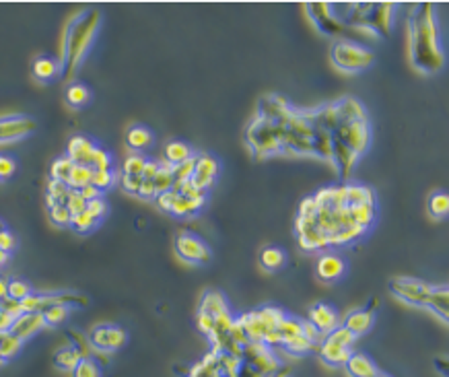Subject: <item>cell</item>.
Returning <instances> with one entry per match:
<instances>
[{
    "label": "cell",
    "instance_id": "1",
    "mask_svg": "<svg viewBox=\"0 0 449 377\" xmlns=\"http://www.w3.org/2000/svg\"><path fill=\"white\" fill-rule=\"evenodd\" d=\"M408 50L414 69L422 75H435L443 69L445 56L430 5H420L414 11L408 25Z\"/></svg>",
    "mask_w": 449,
    "mask_h": 377
},
{
    "label": "cell",
    "instance_id": "2",
    "mask_svg": "<svg viewBox=\"0 0 449 377\" xmlns=\"http://www.w3.org/2000/svg\"><path fill=\"white\" fill-rule=\"evenodd\" d=\"M101 15L97 9L81 11L66 27L64 40H62V56H60V73L66 81H71L77 73V69L83 64L89 48L93 46V40L99 29Z\"/></svg>",
    "mask_w": 449,
    "mask_h": 377
},
{
    "label": "cell",
    "instance_id": "3",
    "mask_svg": "<svg viewBox=\"0 0 449 377\" xmlns=\"http://www.w3.org/2000/svg\"><path fill=\"white\" fill-rule=\"evenodd\" d=\"M330 58L332 64L344 73H359L365 71L367 66L373 64L375 56L369 48L356 44V42H348V40H338L332 44L330 50Z\"/></svg>",
    "mask_w": 449,
    "mask_h": 377
},
{
    "label": "cell",
    "instance_id": "4",
    "mask_svg": "<svg viewBox=\"0 0 449 377\" xmlns=\"http://www.w3.org/2000/svg\"><path fill=\"white\" fill-rule=\"evenodd\" d=\"M389 291L391 295H396L398 299H402L408 305H416V307H424L428 295L433 293V284L412 278V276H396L389 280Z\"/></svg>",
    "mask_w": 449,
    "mask_h": 377
},
{
    "label": "cell",
    "instance_id": "5",
    "mask_svg": "<svg viewBox=\"0 0 449 377\" xmlns=\"http://www.w3.org/2000/svg\"><path fill=\"white\" fill-rule=\"evenodd\" d=\"M336 138L338 143H342L344 147H348L354 155H363L369 147V124L367 120H352V122H340L336 126Z\"/></svg>",
    "mask_w": 449,
    "mask_h": 377
},
{
    "label": "cell",
    "instance_id": "6",
    "mask_svg": "<svg viewBox=\"0 0 449 377\" xmlns=\"http://www.w3.org/2000/svg\"><path fill=\"white\" fill-rule=\"evenodd\" d=\"M126 330L116 324H97L89 332V344L101 352H116L126 344Z\"/></svg>",
    "mask_w": 449,
    "mask_h": 377
},
{
    "label": "cell",
    "instance_id": "7",
    "mask_svg": "<svg viewBox=\"0 0 449 377\" xmlns=\"http://www.w3.org/2000/svg\"><path fill=\"white\" fill-rule=\"evenodd\" d=\"M175 254L184 260V262H188V264H194V266H202V264H206L208 260H210V247L198 237V235H194V233H180L178 237H175Z\"/></svg>",
    "mask_w": 449,
    "mask_h": 377
},
{
    "label": "cell",
    "instance_id": "8",
    "mask_svg": "<svg viewBox=\"0 0 449 377\" xmlns=\"http://www.w3.org/2000/svg\"><path fill=\"white\" fill-rule=\"evenodd\" d=\"M36 130V122L27 116H5L0 118V145L23 141Z\"/></svg>",
    "mask_w": 449,
    "mask_h": 377
},
{
    "label": "cell",
    "instance_id": "9",
    "mask_svg": "<svg viewBox=\"0 0 449 377\" xmlns=\"http://www.w3.org/2000/svg\"><path fill=\"white\" fill-rule=\"evenodd\" d=\"M219 175V161L210 155H196V163H194V175H192V184L198 190L208 192Z\"/></svg>",
    "mask_w": 449,
    "mask_h": 377
},
{
    "label": "cell",
    "instance_id": "10",
    "mask_svg": "<svg viewBox=\"0 0 449 377\" xmlns=\"http://www.w3.org/2000/svg\"><path fill=\"white\" fill-rule=\"evenodd\" d=\"M315 272H317V278H319V280H324V282H336L338 278L344 276V272H346V262H344L342 256H338V254H334V252H328V254L319 256Z\"/></svg>",
    "mask_w": 449,
    "mask_h": 377
},
{
    "label": "cell",
    "instance_id": "11",
    "mask_svg": "<svg viewBox=\"0 0 449 377\" xmlns=\"http://www.w3.org/2000/svg\"><path fill=\"white\" fill-rule=\"evenodd\" d=\"M321 336L330 334L336 326H338V313L334 307H330L328 303H315L309 309V319H307Z\"/></svg>",
    "mask_w": 449,
    "mask_h": 377
},
{
    "label": "cell",
    "instance_id": "12",
    "mask_svg": "<svg viewBox=\"0 0 449 377\" xmlns=\"http://www.w3.org/2000/svg\"><path fill=\"white\" fill-rule=\"evenodd\" d=\"M46 328V321H44V315L42 311H36V313H21L19 317H15V324L11 328V334L17 336L21 342L34 338L40 330Z\"/></svg>",
    "mask_w": 449,
    "mask_h": 377
},
{
    "label": "cell",
    "instance_id": "13",
    "mask_svg": "<svg viewBox=\"0 0 449 377\" xmlns=\"http://www.w3.org/2000/svg\"><path fill=\"white\" fill-rule=\"evenodd\" d=\"M97 145H93V141H89L87 136H73L66 145V155L75 165H89L91 167V159H93V151Z\"/></svg>",
    "mask_w": 449,
    "mask_h": 377
},
{
    "label": "cell",
    "instance_id": "14",
    "mask_svg": "<svg viewBox=\"0 0 449 377\" xmlns=\"http://www.w3.org/2000/svg\"><path fill=\"white\" fill-rule=\"evenodd\" d=\"M317 352H319L321 363H326L328 367H344V363L352 354V348L336 344L328 338H321V342L317 344Z\"/></svg>",
    "mask_w": 449,
    "mask_h": 377
},
{
    "label": "cell",
    "instance_id": "15",
    "mask_svg": "<svg viewBox=\"0 0 449 377\" xmlns=\"http://www.w3.org/2000/svg\"><path fill=\"white\" fill-rule=\"evenodd\" d=\"M373 319H375V313H373V309H369V307H363V309H354V311H350L346 317H344V321H342V326L356 338V336H363L365 332H369V328L373 326Z\"/></svg>",
    "mask_w": 449,
    "mask_h": 377
},
{
    "label": "cell",
    "instance_id": "16",
    "mask_svg": "<svg viewBox=\"0 0 449 377\" xmlns=\"http://www.w3.org/2000/svg\"><path fill=\"white\" fill-rule=\"evenodd\" d=\"M344 369L348 377H375V373L379 371L375 361L363 352H352L348 361L344 363Z\"/></svg>",
    "mask_w": 449,
    "mask_h": 377
},
{
    "label": "cell",
    "instance_id": "17",
    "mask_svg": "<svg viewBox=\"0 0 449 377\" xmlns=\"http://www.w3.org/2000/svg\"><path fill=\"white\" fill-rule=\"evenodd\" d=\"M309 7V13H317V17H315V25L321 29V32H326V34H332V36H336L340 29H342V25H340V21L334 17V11H332V5H307Z\"/></svg>",
    "mask_w": 449,
    "mask_h": 377
},
{
    "label": "cell",
    "instance_id": "18",
    "mask_svg": "<svg viewBox=\"0 0 449 377\" xmlns=\"http://www.w3.org/2000/svg\"><path fill=\"white\" fill-rule=\"evenodd\" d=\"M153 141H155L153 132H151L147 126H141V124L130 126L128 132H126V145H128V149H132L134 153L147 151V149L153 145Z\"/></svg>",
    "mask_w": 449,
    "mask_h": 377
},
{
    "label": "cell",
    "instance_id": "19",
    "mask_svg": "<svg viewBox=\"0 0 449 377\" xmlns=\"http://www.w3.org/2000/svg\"><path fill=\"white\" fill-rule=\"evenodd\" d=\"M344 204H346L348 208L361 206V204H371V206H375V194H373V190L367 188V186H359V184L344 186Z\"/></svg>",
    "mask_w": 449,
    "mask_h": 377
},
{
    "label": "cell",
    "instance_id": "20",
    "mask_svg": "<svg viewBox=\"0 0 449 377\" xmlns=\"http://www.w3.org/2000/svg\"><path fill=\"white\" fill-rule=\"evenodd\" d=\"M447 305H449V293H447V284L441 287H433V293L426 299V309H430L435 315H439L443 321H447Z\"/></svg>",
    "mask_w": 449,
    "mask_h": 377
},
{
    "label": "cell",
    "instance_id": "21",
    "mask_svg": "<svg viewBox=\"0 0 449 377\" xmlns=\"http://www.w3.org/2000/svg\"><path fill=\"white\" fill-rule=\"evenodd\" d=\"M32 71H34V77L40 83H50V81H54L60 75V62H56L54 58H48V56H40L34 62Z\"/></svg>",
    "mask_w": 449,
    "mask_h": 377
},
{
    "label": "cell",
    "instance_id": "22",
    "mask_svg": "<svg viewBox=\"0 0 449 377\" xmlns=\"http://www.w3.org/2000/svg\"><path fill=\"white\" fill-rule=\"evenodd\" d=\"M287 264V254L282 247H276V245H266L262 252H260V266L268 272H274V270H280L282 266Z\"/></svg>",
    "mask_w": 449,
    "mask_h": 377
},
{
    "label": "cell",
    "instance_id": "23",
    "mask_svg": "<svg viewBox=\"0 0 449 377\" xmlns=\"http://www.w3.org/2000/svg\"><path fill=\"white\" fill-rule=\"evenodd\" d=\"M83 358V352L75 346V344H66L62 348L56 350L54 354V365L62 371H73L77 367V363Z\"/></svg>",
    "mask_w": 449,
    "mask_h": 377
},
{
    "label": "cell",
    "instance_id": "24",
    "mask_svg": "<svg viewBox=\"0 0 449 377\" xmlns=\"http://www.w3.org/2000/svg\"><path fill=\"white\" fill-rule=\"evenodd\" d=\"M190 157H194V151H192L190 145H186L182 141H171V143L165 145V161L171 163L173 167L188 161Z\"/></svg>",
    "mask_w": 449,
    "mask_h": 377
},
{
    "label": "cell",
    "instance_id": "25",
    "mask_svg": "<svg viewBox=\"0 0 449 377\" xmlns=\"http://www.w3.org/2000/svg\"><path fill=\"white\" fill-rule=\"evenodd\" d=\"M426 210L430 215V219L435 221H443L449 212V196L445 192H433L428 196V202H426Z\"/></svg>",
    "mask_w": 449,
    "mask_h": 377
},
{
    "label": "cell",
    "instance_id": "26",
    "mask_svg": "<svg viewBox=\"0 0 449 377\" xmlns=\"http://www.w3.org/2000/svg\"><path fill=\"white\" fill-rule=\"evenodd\" d=\"M200 311H206L210 313L213 317L221 315V313H227L229 311V305H227V299L217 293V291H210L202 297V305H200Z\"/></svg>",
    "mask_w": 449,
    "mask_h": 377
},
{
    "label": "cell",
    "instance_id": "27",
    "mask_svg": "<svg viewBox=\"0 0 449 377\" xmlns=\"http://www.w3.org/2000/svg\"><path fill=\"white\" fill-rule=\"evenodd\" d=\"M173 184H175V180H173V165L167 163L165 159L159 161V171H157V175L153 178V186H155L157 194L167 192V190H173Z\"/></svg>",
    "mask_w": 449,
    "mask_h": 377
},
{
    "label": "cell",
    "instance_id": "28",
    "mask_svg": "<svg viewBox=\"0 0 449 377\" xmlns=\"http://www.w3.org/2000/svg\"><path fill=\"white\" fill-rule=\"evenodd\" d=\"M91 101V91L83 83H71L66 87V104L71 108H83Z\"/></svg>",
    "mask_w": 449,
    "mask_h": 377
},
{
    "label": "cell",
    "instance_id": "29",
    "mask_svg": "<svg viewBox=\"0 0 449 377\" xmlns=\"http://www.w3.org/2000/svg\"><path fill=\"white\" fill-rule=\"evenodd\" d=\"M276 332L280 336V344L291 340V338H297V336H303V321L295 319V317H282L276 326Z\"/></svg>",
    "mask_w": 449,
    "mask_h": 377
},
{
    "label": "cell",
    "instance_id": "30",
    "mask_svg": "<svg viewBox=\"0 0 449 377\" xmlns=\"http://www.w3.org/2000/svg\"><path fill=\"white\" fill-rule=\"evenodd\" d=\"M91 178H93V167H89V165H75L71 175H69L66 186L71 190H81V188L91 184Z\"/></svg>",
    "mask_w": 449,
    "mask_h": 377
},
{
    "label": "cell",
    "instance_id": "31",
    "mask_svg": "<svg viewBox=\"0 0 449 377\" xmlns=\"http://www.w3.org/2000/svg\"><path fill=\"white\" fill-rule=\"evenodd\" d=\"M71 305H66V303H60V305H50V307H46L44 311H42V315H44V321H46V326H60V324H64L66 321V317L71 315Z\"/></svg>",
    "mask_w": 449,
    "mask_h": 377
},
{
    "label": "cell",
    "instance_id": "32",
    "mask_svg": "<svg viewBox=\"0 0 449 377\" xmlns=\"http://www.w3.org/2000/svg\"><path fill=\"white\" fill-rule=\"evenodd\" d=\"M21 346H23V342L17 336H13L11 332L9 334H0V356H3L5 363L11 361L13 356H17Z\"/></svg>",
    "mask_w": 449,
    "mask_h": 377
},
{
    "label": "cell",
    "instance_id": "33",
    "mask_svg": "<svg viewBox=\"0 0 449 377\" xmlns=\"http://www.w3.org/2000/svg\"><path fill=\"white\" fill-rule=\"evenodd\" d=\"M73 377H101V365L93 356H83L73 369Z\"/></svg>",
    "mask_w": 449,
    "mask_h": 377
},
{
    "label": "cell",
    "instance_id": "34",
    "mask_svg": "<svg viewBox=\"0 0 449 377\" xmlns=\"http://www.w3.org/2000/svg\"><path fill=\"white\" fill-rule=\"evenodd\" d=\"M34 293V289H32V284L29 282H25V280H21V278H11V280H7V297L9 299H13V301H23L25 297H29Z\"/></svg>",
    "mask_w": 449,
    "mask_h": 377
},
{
    "label": "cell",
    "instance_id": "35",
    "mask_svg": "<svg viewBox=\"0 0 449 377\" xmlns=\"http://www.w3.org/2000/svg\"><path fill=\"white\" fill-rule=\"evenodd\" d=\"M73 167H75V163L69 159V157H58L54 163H52V167H50V180H56V182H69V175H71V171H73Z\"/></svg>",
    "mask_w": 449,
    "mask_h": 377
},
{
    "label": "cell",
    "instance_id": "36",
    "mask_svg": "<svg viewBox=\"0 0 449 377\" xmlns=\"http://www.w3.org/2000/svg\"><path fill=\"white\" fill-rule=\"evenodd\" d=\"M256 313H258L262 326L266 328V332H274L276 326H278V321L284 317V313H282L280 309H276V307H262V309H258Z\"/></svg>",
    "mask_w": 449,
    "mask_h": 377
},
{
    "label": "cell",
    "instance_id": "37",
    "mask_svg": "<svg viewBox=\"0 0 449 377\" xmlns=\"http://www.w3.org/2000/svg\"><path fill=\"white\" fill-rule=\"evenodd\" d=\"M97 225H99V223H97L87 210H83L81 215H75V217L71 219V227H73L77 233H89V231H93Z\"/></svg>",
    "mask_w": 449,
    "mask_h": 377
},
{
    "label": "cell",
    "instance_id": "38",
    "mask_svg": "<svg viewBox=\"0 0 449 377\" xmlns=\"http://www.w3.org/2000/svg\"><path fill=\"white\" fill-rule=\"evenodd\" d=\"M116 184V171L108 169V171H95L93 169V178H91V186H95L99 192L110 190Z\"/></svg>",
    "mask_w": 449,
    "mask_h": 377
},
{
    "label": "cell",
    "instance_id": "39",
    "mask_svg": "<svg viewBox=\"0 0 449 377\" xmlns=\"http://www.w3.org/2000/svg\"><path fill=\"white\" fill-rule=\"evenodd\" d=\"M91 167H93L95 171H108V169H114V159H112V155H110L108 151L95 147V151H93V159H91Z\"/></svg>",
    "mask_w": 449,
    "mask_h": 377
},
{
    "label": "cell",
    "instance_id": "40",
    "mask_svg": "<svg viewBox=\"0 0 449 377\" xmlns=\"http://www.w3.org/2000/svg\"><path fill=\"white\" fill-rule=\"evenodd\" d=\"M145 163H147V157H145L143 153H132V155H128L126 161H124V173H126V175H141Z\"/></svg>",
    "mask_w": 449,
    "mask_h": 377
},
{
    "label": "cell",
    "instance_id": "41",
    "mask_svg": "<svg viewBox=\"0 0 449 377\" xmlns=\"http://www.w3.org/2000/svg\"><path fill=\"white\" fill-rule=\"evenodd\" d=\"M280 346H284L291 354H305V352H309L315 344H311L305 336H297V338H291V340L282 342Z\"/></svg>",
    "mask_w": 449,
    "mask_h": 377
},
{
    "label": "cell",
    "instance_id": "42",
    "mask_svg": "<svg viewBox=\"0 0 449 377\" xmlns=\"http://www.w3.org/2000/svg\"><path fill=\"white\" fill-rule=\"evenodd\" d=\"M69 192H71V188L64 184V182H56V180H50L48 182V196H52L58 204H64L66 202V198H69Z\"/></svg>",
    "mask_w": 449,
    "mask_h": 377
},
{
    "label": "cell",
    "instance_id": "43",
    "mask_svg": "<svg viewBox=\"0 0 449 377\" xmlns=\"http://www.w3.org/2000/svg\"><path fill=\"white\" fill-rule=\"evenodd\" d=\"M324 338H328V340H332V342H336V344H342V346H352V342H354V336L340 324V326H336L330 334H326Z\"/></svg>",
    "mask_w": 449,
    "mask_h": 377
},
{
    "label": "cell",
    "instance_id": "44",
    "mask_svg": "<svg viewBox=\"0 0 449 377\" xmlns=\"http://www.w3.org/2000/svg\"><path fill=\"white\" fill-rule=\"evenodd\" d=\"M194 163H196V155L190 157L188 161H184V163H180V165L173 167V180H175V184H178V182L192 180V175H194Z\"/></svg>",
    "mask_w": 449,
    "mask_h": 377
},
{
    "label": "cell",
    "instance_id": "45",
    "mask_svg": "<svg viewBox=\"0 0 449 377\" xmlns=\"http://www.w3.org/2000/svg\"><path fill=\"white\" fill-rule=\"evenodd\" d=\"M64 206H66L69 212L75 217V215H81V212L85 210L87 202H85V198L81 196L79 190H71V192H69V198H66V202H64Z\"/></svg>",
    "mask_w": 449,
    "mask_h": 377
},
{
    "label": "cell",
    "instance_id": "46",
    "mask_svg": "<svg viewBox=\"0 0 449 377\" xmlns=\"http://www.w3.org/2000/svg\"><path fill=\"white\" fill-rule=\"evenodd\" d=\"M50 219H52V223L58 225V227H71L73 215L69 212V208H66L64 204H58V206H54V208L50 210Z\"/></svg>",
    "mask_w": 449,
    "mask_h": 377
},
{
    "label": "cell",
    "instance_id": "47",
    "mask_svg": "<svg viewBox=\"0 0 449 377\" xmlns=\"http://www.w3.org/2000/svg\"><path fill=\"white\" fill-rule=\"evenodd\" d=\"M85 210L99 223V221L108 215V204H106L104 198H95V200H89V202H87Z\"/></svg>",
    "mask_w": 449,
    "mask_h": 377
},
{
    "label": "cell",
    "instance_id": "48",
    "mask_svg": "<svg viewBox=\"0 0 449 377\" xmlns=\"http://www.w3.org/2000/svg\"><path fill=\"white\" fill-rule=\"evenodd\" d=\"M15 171H17L15 159L9 157V155H0V182H5V180L13 178Z\"/></svg>",
    "mask_w": 449,
    "mask_h": 377
},
{
    "label": "cell",
    "instance_id": "49",
    "mask_svg": "<svg viewBox=\"0 0 449 377\" xmlns=\"http://www.w3.org/2000/svg\"><path fill=\"white\" fill-rule=\"evenodd\" d=\"M120 184H122V188L128 192V194H138V190H141V186H143V175H126V173H122V178H120Z\"/></svg>",
    "mask_w": 449,
    "mask_h": 377
},
{
    "label": "cell",
    "instance_id": "50",
    "mask_svg": "<svg viewBox=\"0 0 449 377\" xmlns=\"http://www.w3.org/2000/svg\"><path fill=\"white\" fill-rule=\"evenodd\" d=\"M175 198H178V192H175V190H167V192H161V194L155 196L157 206H159L163 212H171V206H173Z\"/></svg>",
    "mask_w": 449,
    "mask_h": 377
},
{
    "label": "cell",
    "instance_id": "51",
    "mask_svg": "<svg viewBox=\"0 0 449 377\" xmlns=\"http://www.w3.org/2000/svg\"><path fill=\"white\" fill-rule=\"evenodd\" d=\"M315 212H317V204H315L313 196H307V198H303V200H301V204H299V215H297V217H303V219H313V217H315Z\"/></svg>",
    "mask_w": 449,
    "mask_h": 377
},
{
    "label": "cell",
    "instance_id": "52",
    "mask_svg": "<svg viewBox=\"0 0 449 377\" xmlns=\"http://www.w3.org/2000/svg\"><path fill=\"white\" fill-rule=\"evenodd\" d=\"M15 247H17V239H15V235H13L9 229H5L3 233H0V250L7 252V254H11Z\"/></svg>",
    "mask_w": 449,
    "mask_h": 377
},
{
    "label": "cell",
    "instance_id": "53",
    "mask_svg": "<svg viewBox=\"0 0 449 377\" xmlns=\"http://www.w3.org/2000/svg\"><path fill=\"white\" fill-rule=\"evenodd\" d=\"M213 326H215V317L210 313H206V311H198V328H200V332L210 336L213 334Z\"/></svg>",
    "mask_w": 449,
    "mask_h": 377
},
{
    "label": "cell",
    "instance_id": "54",
    "mask_svg": "<svg viewBox=\"0 0 449 377\" xmlns=\"http://www.w3.org/2000/svg\"><path fill=\"white\" fill-rule=\"evenodd\" d=\"M169 215H173V217H188V198H184V196L178 194V198H175V202H173Z\"/></svg>",
    "mask_w": 449,
    "mask_h": 377
},
{
    "label": "cell",
    "instance_id": "55",
    "mask_svg": "<svg viewBox=\"0 0 449 377\" xmlns=\"http://www.w3.org/2000/svg\"><path fill=\"white\" fill-rule=\"evenodd\" d=\"M136 196L143 198V200H153V198L157 196V190H155L153 182H151V180H143V186H141V190H138Z\"/></svg>",
    "mask_w": 449,
    "mask_h": 377
},
{
    "label": "cell",
    "instance_id": "56",
    "mask_svg": "<svg viewBox=\"0 0 449 377\" xmlns=\"http://www.w3.org/2000/svg\"><path fill=\"white\" fill-rule=\"evenodd\" d=\"M157 171H159V161H155V159H147V163H145V167H143V180H151L153 182V178L157 175Z\"/></svg>",
    "mask_w": 449,
    "mask_h": 377
},
{
    "label": "cell",
    "instance_id": "57",
    "mask_svg": "<svg viewBox=\"0 0 449 377\" xmlns=\"http://www.w3.org/2000/svg\"><path fill=\"white\" fill-rule=\"evenodd\" d=\"M15 324V317L7 311H0V334H9Z\"/></svg>",
    "mask_w": 449,
    "mask_h": 377
},
{
    "label": "cell",
    "instance_id": "58",
    "mask_svg": "<svg viewBox=\"0 0 449 377\" xmlns=\"http://www.w3.org/2000/svg\"><path fill=\"white\" fill-rule=\"evenodd\" d=\"M79 192H81V196L85 198V202H89V200H95V198H101V194H104V192H99V190H97L95 186H91V184H89V186H85V188H81Z\"/></svg>",
    "mask_w": 449,
    "mask_h": 377
},
{
    "label": "cell",
    "instance_id": "59",
    "mask_svg": "<svg viewBox=\"0 0 449 377\" xmlns=\"http://www.w3.org/2000/svg\"><path fill=\"white\" fill-rule=\"evenodd\" d=\"M435 365H439V371H441V375L443 377H447V363H445V358H435Z\"/></svg>",
    "mask_w": 449,
    "mask_h": 377
},
{
    "label": "cell",
    "instance_id": "60",
    "mask_svg": "<svg viewBox=\"0 0 449 377\" xmlns=\"http://www.w3.org/2000/svg\"><path fill=\"white\" fill-rule=\"evenodd\" d=\"M5 297H7V280L0 278V299H5Z\"/></svg>",
    "mask_w": 449,
    "mask_h": 377
},
{
    "label": "cell",
    "instance_id": "61",
    "mask_svg": "<svg viewBox=\"0 0 449 377\" xmlns=\"http://www.w3.org/2000/svg\"><path fill=\"white\" fill-rule=\"evenodd\" d=\"M9 256H11V254H7V252H3V250H0V268H3V266H5V264L9 262Z\"/></svg>",
    "mask_w": 449,
    "mask_h": 377
},
{
    "label": "cell",
    "instance_id": "62",
    "mask_svg": "<svg viewBox=\"0 0 449 377\" xmlns=\"http://www.w3.org/2000/svg\"><path fill=\"white\" fill-rule=\"evenodd\" d=\"M375 377H391V375H387V373H383V371H377Z\"/></svg>",
    "mask_w": 449,
    "mask_h": 377
},
{
    "label": "cell",
    "instance_id": "63",
    "mask_svg": "<svg viewBox=\"0 0 449 377\" xmlns=\"http://www.w3.org/2000/svg\"><path fill=\"white\" fill-rule=\"evenodd\" d=\"M5 229H7V227H5V225H3V221H0V233H3V231H5Z\"/></svg>",
    "mask_w": 449,
    "mask_h": 377
},
{
    "label": "cell",
    "instance_id": "64",
    "mask_svg": "<svg viewBox=\"0 0 449 377\" xmlns=\"http://www.w3.org/2000/svg\"><path fill=\"white\" fill-rule=\"evenodd\" d=\"M3 363H5V361H3V356H0V365H3Z\"/></svg>",
    "mask_w": 449,
    "mask_h": 377
}]
</instances>
